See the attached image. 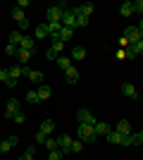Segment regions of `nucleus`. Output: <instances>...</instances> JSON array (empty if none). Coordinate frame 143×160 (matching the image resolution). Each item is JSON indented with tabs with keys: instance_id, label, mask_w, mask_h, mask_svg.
Returning a JSON list of instances; mask_svg holds the SVG:
<instances>
[{
	"instance_id": "obj_1",
	"label": "nucleus",
	"mask_w": 143,
	"mask_h": 160,
	"mask_svg": "<svg viewBox=\"0 0 143 160\" xmlns=\"http://www.w3.org/2000/svg\"><path fill=\"white\" fill-rule=\"evenodd\" d=\"M67 12V2H57V5L48 7L45 14H48V24H53V22H60L62 24V14Z\"/></svg>"
},
{
	"instance_id": "obj_2",
	"label": "nucleus",
	"mask_w": 143,
	"mask_h": 160,
	"mask_svg": "<svg viewBox=\"0 0 143 160\" xmlns=\"http://www.w3.org/2000/svg\"><path fill=\"white\" fill-rule=\"evenodd\" d=\"M76 134H79V139H81V141H95V139H98V134H95V129L91 127V124H79Z\"/></svg>"
},
{
	"instance_id": "obj_3",
	"label": "nucleus",
	"mask_w": 143,
	"mask_h": 160,
	"mask_svg": "<svg viewBox=\"0 0 143 160\" xmlns=\"http://www.w3.org/2000/svg\"><path fill=\"white\" fill-rule=\"evenodd\" d=\"M124 38L129 41V46H136L138 41H141V33H138V27H126V31H124Z\"/></svg>"
},
{
	"instance_id": "obj_4",
	"label": "nucleus",
	"mask_w": 143,
	"mask_h": 160,
	"mask_svg": "<svg viewBox=\"0 0 143 160\" xmlns=\"http://www.w3.org/2000/svg\"><path fill=\"white\" fill-rule=\"evenodd\" d=\"M17 112H21V110H19V100L10 98V100H7V108H5V117H7V120H12Z\"/></svg>"
},
{
	"instance_id": "obj_5",
	"label": "nucleus",
	"mask_w": 143,
	"mask_h": 160,
	"mask_svg": "<svg viewBox=\"0 0 143 160\" xmlns=\"http://www.w3.org/2000/svg\"><path fill=\"white\" fill-rule=\"evenodd\" d=\"M76 117H79V124H91V127H95V122H98L93 115H91L88 110H83V108L76 112Z\"/></svg>"
},
{
	"instance_id": "obj_6",
	"label": "nucleus",
	"mask_w": 143,
	"mask_h": 160,
	"mask_svg": "<svg viewBox=\"0 0 143 160\" xmlns=\"http://www.w3.org/2000/svg\"><path fill=\"white\" fill-rule=\"evenodd\" d=\"M107 141H110V143H122V146H129L126 136H124V134H119V132H115V129H110V134H107Z\"/></svg>"
},
{
	"instance_id": "obj_7",
	"label": "nucleus",
	"mask_w": 143,
	"mask_h": 160,
	"mask_svg": "<svg viewBox=\"0 0 143 160\" xmlns=\"http://www.w3.org/2000/svg\"><path fill=\"white\" fill-rule=\"evenodd\" d=\"M62 27L64 29H74L76 27V14L72 12V10H67V12L62 14Z\"/></svg>"
},
{
	"instance_id": "obj_8",
	"label": "nucleus",
	"mask_w": 143,
	"mask_h": 160,
	"mask_svg": "<svg viewBox=\"0 0 143 160\" xmlns=\"http://www.w3.org/2000/svg\"><path fill=\"white\" fill-rule=\"evenodd\" d=\"M17 143H19V139H17V136H7L5 141H0V153H7V151H12Z\"/></svg>"
},
{
	"instance_id": "obj_9",
	"label": "nucleus",
	"mask_w": 143,
	"mask_h": 160,
	"mask_svg": "<svg viewBox=\"0 0 143 160\" xmlns=\"http://www.w3.org/2000/svg\"><path fill=\"white\" fill-rule=\"evenodd\" d=\"M57 143H60V151H62L64 155L72 153V136H67V134H64V136H60V139H57Z\"/></svg>"
},
{
	"instance_id": "obj_10",
	"label": "nucleus",
	"mask_w": 143,
	"mask_h": 160,
	"mask_svg": "<svg viewBox=\"0 0 143 160\" xmlns=\"http://www.w3.org/2000/svg\"><path fill=\"white\" fill-rule=\"evenodd\" d=\"M72 12L74 14H83V17H91V14H93V5H91V2H83V5H79V7H72Z\"/></svg>"
},
{
	"instance_id": "obj_11",
	"label": "nucleus",
	"mask_w": 143,
	"mask_h": 160,
	"mask_svg": "<svg viewBox=\"0 0 143 160\" xmlns=\"http://www.w3.org/2000/svg\"><path fill=\"white\" fill-rule=\"evenodd\" d=\"M21 41H24V33H21L19 29H14V31L10 33V46L19 48V46H21Z\"/></svg>"
},
{
	"instance_id": "obj_12",
	"label": "nucleus",
	"mask_w": 143,
	"mask_h": 160,
	"mask_svg": "<svg viewBox=\"0 0 143 160\" xmlns=\"http://www.w3.org/2000/svg\"><path fill=\"white\" fill-rule=\"evenodd\" d=\"M115 132L124 134V136H129V134H131V124H129V120H119V122H117V127H115Z\"/></svg>"
},
{
	"instance_id": "obj_13",
	"label": "nucleus",
	"mask_w": 143,
	"mask_h": 160,
	"mask_svg": "<svg viewBox=\"0 0 143 160\" xmlns=\"http://www.w3.org/2000/svg\"><path fill=\"white\" fill-rule=\"evenodd\" d=\"M122 93L126 96V98H134V100L138 98V91L134 88V84H122Z\"/></svg>"
},
{
	"instance_id": "obj_14",
	"label": "nucleus",
	"mask_w": 143,
	"mask_h": 160,
	"mask_svg": "<svg viewBox=\"0 0 143 160\" xmlns=\"http://www.w3.org/2000/svg\"><path fill=\"white\" fill-rule=\"evenodd\" d=\"M83 58H86V48H81V46H74V48H72V60L81 62Z\"/></svg>"
},
{
	"instance_id": "obj_15",
	"label": "nucleus",
	"mask_w": 143,
	"mask_h": 160,
	"mask_svg": "<svg viewBox=\"0 0 143 160\" xmlns=\"http://www.w3.org/2000/svg\"><path fill=\"white\" fill-rule=\"evenodd\" d=\"M34 36H36L38 41L48 38V24H38V27H34Z\"/></svg>"
},
{
	"instance_id": "obj_16",
	"label": "nucleus",
	"mask_w": 143,
	"mask_h": 160,
	"mask_svg": "<svg viewBox=\"0 0 143 160\" xmlns=\"http://www.w3.org/2000/svg\"><path fill=\"white\" fill-rule=\"evenodd\" d=\"M21 50H29V53H34L36 55V46H34V38L31 36H24V41H21Z\"/></svg>"
},
{
	"instance_id": "obj_17",
	"label": "nucleus",
	"mask_w": 143,
	"mask_h": 160,
	"mask_svg": "<svg viewBox=\"0 0 143 160\" xmlns=\"http://www.w3.org/2000/svg\"><path fill=\"white\" fill-rule=\"evenodd\" d=\"M95 134H98V136H107V134H110V124H107V122H95Z\"/></svg>"
},
{
	"instance_id": "obj_18",
	"label": "nucleus",
	"mask_w": 143,
	"mask_h": 160,
	"mask_svg": "<svg viewBox=\"0 0 143 160\" xmlns=\"http://www.w3.org/2000/svg\"><path fill=\"white\" fill-rule=\"evenodd\" d=\"M36 91H38V98H41V100H48L50 96H53V91H50V86H48V84H41Z\"/></svg>"
},
{
	"instance_id": "obj_19",
	"label": "nucleus",
	"mask_w": 143,
	"mask_h": 160,
	"mask_svg": "<svg viewBox=\"0 0 143 160\" xmlns=\"http://www.w3.org/2000/svg\"><path fill=\"white\" fill-rule=\"evenodd\" d=\"M31 55H34V53H29V50H21V48H17V55H14V58H17L21 65H26V62L31 60Z\"/></svg>"
},
{
	"instance_id": "obj_20",
	"label": "nucleus",
	"mask_w": 143,
	"mask_h": 160,
	"mask_svg": "<svg viewBox=\"0 0 143 160\" xmlns=\"http://www.w3.org/2000/svg\"><path fill=\"white\" fill-rule=\"evenodd\" d=\"M7 72H10V79H19L21 74H24V69H21V65H12V67H7Z\"/></svg>"
},
{
	"instance_id": "obj_21",
	"label": "nucleus",
	"mask_w": 143,
	"mask_h": 160,
	"mask_svg": "<svg viewBox=\"0 0 143 160\" xmlns=\"http://www.w3.org/2000/svg\"><path fill=\"white\" fill-rule=\"evenodd\" d=\"M64 79H67L69 84H76V81H79V72H76V67H69L67 72H64Z\"/></svg>"
},
{
	"instance_id": "obj_22",
	"label": "nucleus",
	"mask_w": 143,
	"mask_h": 160,
	"mask_svg": "<svg viewBox=\"0 0 143 160\" xmlns=\"http://www.w3.org/2000/svg\"><path fill=\"white\" fill-rule=\"evenodd\" d=\"M119 14H122V17H131V14H134V2H122Z\"/></svg>"
},
{
	"instance_id": "obj_23",
	"label": "nucleus",
	"mask_w": 143,
	"mask_h": 160,
	"mask_svg": "<svg viewBox=\"0 0 143 160\" xmlns=\"http://www.w3.org/2000/svg\"><path fill=\"white\" fill-rule=\"evenodd\" d=\"M53 129H55V122H53V120H45V122L41 124V132L45 134V136H53Z\"/></svg>"
},
{
	"instance_id": "obj_24",
	"label": "nucleus",
	"mask_w": 143,
	"mask_h": 160,
	"mask_svg": "<svg viewBox=\"0 0 143 160\" xmlns=\"http://www.w3.org/2000/svg\"><path fill=\"white\" fill-rule=\"evenodd\" d=\"M57 67H62V69H64V72H67L69 67H72V60H69V58H64V55H60V58H57Z\"/></svg>"
},
{
	"instance_id": "obj_25",
	"label": "nucleus",
	"mask_w": 143,
	"mask_h": 160,
	"mask_svg": "<svg viewBox=\"0 0 143 160\" xmlns=\"http://www.w3.org/2000/svg\"><path fill=\"white\" fill-rule=\"evenodd\" d=\"M12 19L17 22V24H21V22L26 19V17H24V10H19V7H14V10H12Z\"/></svg>"
},
{
	"instance_id": "obj_26",
	"label": "nucleus",
	"mask_w": 143,
	"mask_h": 160,
	"mask_svg": "<svg viewBox=\"0 0 143 160\" xmlns=\"http://www.w3.org/2000/svg\"><path fill=\"white\" fill-rule=\"evenodd\" d=\"M126 141H129V146H141V143H143L141 134H129V136H126Z\"/></svg>"
},
{
	"instance_id": "obj_27",
	"label": "nucleus",
	"mask_w": 143,
	"mask_h": 160,
	"mask_svg": "<svg viewBox=\"0 0 143 160\" xmlns=\"http://www.w3.org/2000/svg\"><path fill=\"white\" fill-rule=\"evenodd\" d=\"M43 146H45L48 151H57V148H60V143H57V139H53V136H48Z\"/></svg>"
},
{
	"instance_id": "obj_28",
	"label": "nucleus",
	"mask_w": 143,
	"mask_h": 160,
	"mask_svg": "<svg viewBox=\"0 0 143 160\" xmlns=\"http://www.w3.org/2000/svg\"><path fill=\"white\" fill-rule=\"evenodd\" d=\"M72 33H74V29H64V27H62V31H60V41H62V43H67V41L72 38Z\"/></svg>"
},
{
	"instance_id": "obj_29",
	"label": "nucleus",
	"mask_w": 143,
	"mask_h": 160,
	"mask_svg": "<svg viewBox=\"0 0 143 160\" xmlns=\"http://www.w3.org/2000/svg\"><path fill=\"white\" fill-rule=\"evenodd\" d=\"M26 103H41V98H38V91H26Z\"/></svg>"
},
{
	"instance_id": "obj_30",
	"label": "nucleus",
	"mask_w": 143,
	"mask_h": 160,
	"mask_svg": "<svg viewBox=\"0 0 143 160\" xmlns=\"http://www.w3.org/2000/svg\"><path fill=\"white\" fill-rule=\"evenodd\" d=\"M34 155H36V148L31 146V148H26V151L21 153V158H19V160H34Z\"/></svg>"
},
{
	"instance_id": "obj_31",
	"label": "nucleus",
	"mask_w": 143,
	"mask_h": 160,
	"mask_svg": "<svg viewBox=\"0 0 143 160\" xmlns=\"http://www.w3.org/2000/svg\"><path fill=\"white\" fill-rule=\"evenodd\" d=\"M64 46H67V43H62V41H60V38H57V41H53V46H50V48H53L55 53L60 55V53H62V50H64Z\"/></svg>"
},
{
	"instance_id": "obj_32",
	"label": "nucleus",
	"mask_w": 143,
	"mask_h": 160,
	"mask_svg": "<svg viewBox=\"0 0 143 160\" xmlns=\"http://www.w3.org/2000/svg\"><path fill=\"white\" fill-rule=\"evenodd\" d=\"M91 17H83V14H76V27H88Z\"/></svg>"
},
{
	"instance_id": "obj_33",
	"label": "nucleus",
	"mask_w": 143,
	"mask_h": 160,
	"mask_svg": "<svg viewBox=\"0 0 143 160\" xmlns=\"http://www.w3.org/2000/svg\"><path fill=\"white\" fill-rule=\"evenodd\" d=\"M10 81V72H7V67H0V84H7Z\"/></svg>"
},
{
	"instance_id": "obj_34",
	"label": "nucleus",
	"mask_w": 143,
	"mask_h": 160,
	"mask_svg": "<svg viewBox=\"0 0 143 160\" xmlns=\"http://www.w3.org/2000/svg\"><path fill=\"white\" fill-rule=\"evenodd\" d=\"M64 158V153H62L60 148H57V151H50V155H48V160H62Z\"/></svg>"
},
{
	"instance_id": "obj_35",
	"label": "nucleus",
	"mask_w": 143,
	"mask_h": 160,
	"mask_svg": "<svg viewBox=\"0 0 143 160\" xmlns=\"http://www.w3.org/2000/svg\"><path fill=\"white\" fill-rule=\"evenodd\" d=\"M83 151V141H72V153H81Z\"/></svg>"
},
{
	"instance_id": "obj_36",
	"label": "nucleus",
	"mask_w": 143,
	"mask_h": 160,
	"mask_svg": "<svg viewBox=\"0 0 143 160\" xmlns=\"http://www.w3.org/2000/svg\"><path fill=\"white\" fill-rule=\"evenodd\" d=\"M129 48H131V50H134V53H136V55H143V38L138 41L136 46H129Z\"/></svg>"
},
{
	"instance_id": "obj_37",
	"label": "nucleus",
	"mask_w": 143,
	"mask_h": 160,
	"mask_svg": "<svg viewBox=\"0 0 143 160\" xmlns=\"http://www.w3.org/2000/svg\"><path fill=\"white\" fill-rule=\"evenodd\" d=\"M14 122H17V124H24V122H26V115H24V112H17V115H14Z\"/></svg>"
},
{
	"instance_id": "obj_38",
	"label": "nucleus",
	"mask_w": 143,
	"mask_h": 160,
	"mask_svg": "<svg viewBox=\"0 0 143 160\" xmlns=\"http://www.w3.org/2000/svg\"><path fill=\"white\" fill-rule=\"evenodd\" d=\"M115 58L117 60H124V58H126V48H119V50L115 53Z\"/></svg>"
},
{
	"instance_id": "obj_39",
	"label": "nucleus",
	"mask_w": 143,
	"mask_h": 160,
	"mask_svg": "<svg viewBox=\"0 0 143 160\" xmlns=\"http://www.w3.org/2000/svg\"><path fill=\"white\" fill-rule=\"evenodd\" d=\"M45 139H48V136L41 132V129H38V132H36V141H38V143H45Z\"/></svg>"
},
{
	"instance_id": "obj_40",
	"label": "nucleus",
	"mask_w": 143,
	"mask_h": 160,
	"mask_svg": "<svg viewBox=\"0 0 143 160\" xmlns=\"http://www.w3.org/2000/svg\"><path fill=\"white\" fill-rule=\"evenodd\" d=\"M134 12H141V14H143V0H138V2H134Z\"/></svg>"
},
{
	"instance_id": "obj_41",
	"label": "nucleus",
	"mask_w": 143,
	"mask_h": 160,
	"mask_svg": "<svg viewBox=\"0 0 143 160\" xmlns=\"http://www.w3.org/2000/svg\"><path fill=\"white\" fill-rule=\"evenodd\" d=\"M29 27H31V24H29V19H24V22H21V24H19V27H17V29H19V31H26Z\"/></svg>"
},
{
	"instance_id": "obj_42",
	"label": "nucleus",
	"mask_w": 143,
	"mask_h": 160,
	"mask_svg": "<svg viewBox=\"0 0 143 160\" xmlns=\"http://www.w3.org/2000/svg\"><path fill=\"white\" fill-rule=\"evenodd\" d=\"M5 55H17V48H14V46H7L5 48Z\"/></svg>"
},
{
	"instance_id": "obj_43",
	"label": "nucleus",
	"mask_w": 143,
	"mask_h": 160,
	"mask_svg": "<svg viewBox=\"0 0 143 160\" xmlns=\"http://www.w3.org/2000/svg\"><path fill=\"white\" fill-rule=\"evenodd\" d=\"M126 58H129V60H134V58H138V55L134 53V50H131V48H126Z\"/></svg>"
},
{
	"instance_id": "obj_44",
	"label": "nucleus",
	"mask_w": 143,
	"mask_h": 160,
	"mask_svg": "<svg viewBox=\"0 0 143 160\" xmlns=\"http://www.w3.org/2000/svg\"><path fill=\"white\" fill-rule=\"evenodd\" d=\"M119 48H129V41L124 38V36H122V38H119Z\"/></svg>"
},
{
	"instance_id": "obj_45",
	"label": "nucleus",
	"mask_w": 143,
	"mask_h": 160,
	"mask_svg": "<svg viewBox=\"0 0 143 160\" xmlns=\"http://www.w3.org/2000/svg\"><path fill=\"white\" fill-rule=\"evenodd\" d=\"M26 5H29V0H19V2H17V7H19V10H24Z\"/></svg>"
},
{
	"instance_id": "obj_46",
	"label": "nucleus",
	"mask_w": 143,
	"mask_h": 160,
	"mask_svg": "<svg viewBox=\"0 0 143 160\" xmlns=\"http://www.w3.org/2000/svg\"><path fill=\"white\" fill-rule=\"evenodd\" d=\"M138 33H141V38H143V19L138 22Z\"/></svg>"
},
{
	"instance_id": "obj_47",
	"label": "nucleus",
	"mask_w": 143,
	"mask_h": 160,
	"mask_svg": "<svg viewBox=\"0 0 143 160\" xmlns=\"http://www.w3.org/2000/svg\"><path fill=\"white\" fill-rule=\"evenodd\" d=\"M138 134H141V139H143V129H141V132H138Z\"/></svg>"
}]
</instances>
